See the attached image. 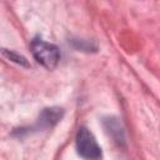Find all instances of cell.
I'll use <instances>...</instances> for the list:
<instances>
[{
	"instance_id": "1",
	"label": "cell",
	"mask_w": 160,
	"mask_h": 160,
	"mask_svg": "<svg viewBox=\"0 0 160 160\" xmlns=\"http://www.w3.org/2000/svg\"><path fill=\"white\" fill-rule=\"evenodd\" d=\"M30 46L31 52L39 64H41L48 70H52L56 68L60 59V51L56 45L50 44L41 38H34Z\"/></svg>"
},
{
	"instance_id": "2",
	"label": "cell",
	"mask_w": 160,
	"mask_h": 160,
	"mask_svg": "<svg viewBox=\"0 0 160 160\" xmlns=\"http://www.w3.org/2000/svg\"><path fill=\"white\" fill-rule=\"evenodd\" d=\"M75 144H76V151L82 159L101 160L102 158L101 148L99 146L95 136L88 128L85 126L79 128L75 138Z\"/></svg>"
},
{
	"instance_id": "3",
	"label": "cell",
	"mask_w": 160,
	"mask_h": 160,
	"mask_svg": "<svg viewBox=\"0 0 160 160\" xmlns=\"http://www.w3.org/2000/svg\"><path fill=\"white\" fill-rule=\"evenodd\" d=\"M62 116H64V110L58 106L46 108L40 112L38 121L35 124V129L36 130L51 129L62 119Z\"/></svg>"
},
{
	"instance_id": "4",
	"label": "cell",
	"mask_w": 160,
	"mask_h": 160,
	"mask_svg": "<svg viewBox=\"0 0 160 160\" xmlns=\"http://www.w3.org/2000/svg\"><path fill=\"white\" fill-rule=\"evenodd\" d=\"M104 129L105 131L114 139V141L119 145H122L125 142V132H124V128L121 125V122L119 121L118 118L110 116L104 119Z\"/></svg>"
},
{
	"instance_id": "5",
	"label": "cell",
	"mask_w": 160,
	"mask_h": 160,
	"mask_svg": "<svg viewBox=\"0 0 160 160\" xmlns=\"http://www.w3.org/2000/svg\"><path fill=\"white\" fill-rule=\"evenodd\" d=\"M2 56H5V58H6V59H9L10 61H12V62H15V64H18V65H20V66L30 68L29 61H28L24 56L19 55V54H16V52H14V51H11V50L2 49Z\"/></svg>"
},
{
	"instance_id": "6",
	"label": "cell",
	"mask_w": 160,
	"mask_h": 160,
	"mask_svg": "<svg viewBox=\"0 0 160 160\" xmlns=\"http://www.w3.org/2000/svg\"><path fill=\"white\" fill-rule=\"evenodd\" d=\"M74 46L76 49H80L82 51H96V45L89 42V41H85V40H74L72 41Z\"/></svg>"
}]
</instances>
